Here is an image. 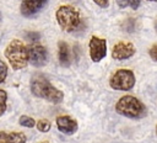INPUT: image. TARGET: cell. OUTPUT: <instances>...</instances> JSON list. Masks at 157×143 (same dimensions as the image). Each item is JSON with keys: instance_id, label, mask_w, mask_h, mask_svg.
Listing matches in <instances>:
<instances>
[{"instance_id": "cell-1", "label": "cell", "mask_w": 157, "mask_h": 143, "mask_svg": "<svg viewBox=\"0 0 157 143\" xmlns=\"http://www.w3.org/2000/svg\"><path fill=\"white\" fill-rule=\"evenodd\" d=\"M31 92L39 99H43L52 104H59L64 99V92L56 89L49 80L42 74H37L31 79Z\"/></svg>"}, {"instance_id": "cell-2", "label": "cell", "mask_w": 157, "mask_h": 143, "mask_svg": "<svg viewBox=\"0 0 157 143\" xmlns=\"http://www.w3.org/2000/svg\"><path fill=\"white\" fill-rule=\"evenodd\" d=\"M115 111L124 117L134 118V120L144 118L147 116L148 112L145 104L132 95L121 96L115 104Z\"/></svg>"}, {"instance_id": "cell-3", "label": "cell", "mask_w": 157, "mask_h": 143, "mask_svg": "<svg viewBox=\"0 0 157 143\" xmlns=\"http://www.w3.org/2000/svg\"><path fill=\"white\" fill-rule=\"evenodd\" d=\"M5 58L7 59L10 67L13 70H20L27 67L28 64V54H27V46L21 39H12L7 44L4 51Z\"/></svg>"}, {"instance_id": "cell-4", "label": "cell", "mask_w": 157, "mask_h": 143, "mask_svg": "<svg viewBox=\"0 0 157 143\" xmlns=\"http://www.w3.org/2000/svg\"><path fill=\"white\" fill-rule=\"evenodd\" d=\"M55 18L60 28L65 32H75L80 30L82 18L80 12L71 5H61L55 11Z\"/></svg>"}, {"instance_id": "cell-5", "label": "cell", "mask_w": 157, "mask_h": 143, "mask_svg": "<svg viewBox=\"0 0 157 143\" xmlns=\"http://www.w3.org/2000/svg\"><path fill=\"white\" fill-rule=\"evenodd\" d=\"M135 74L132 73V70L130 69H118L115 70L110 79H109V86L114 90H119V91H128L131 90L135 85Z\"/></svg>"}, {"instance_id": "cell-6", "label": "cell", "mask_w": 157, "mask_h": 143, "mask_svg": "<svg viewBox=\"0 0 157 143\" xmlns=\"http://www.w3.org/2000/svg\"><path fill=\"white\" fill-rule=\"evenodd\" d=\"M90 58L93 63L101 62L107 55V41L98 36H92L88 42Z\"/></svg>"}, {"instance_id": "cell-7", "label": "cell", "mask_w": 157, "mask_h": 143, "mask_svg": "<svg viewBox=\"0 0 157 143\" xmlns=\"http://www.w3.org/2000/svg\"><path fill=\"white\" fill-rule=\"evenodd\" d=\"M27 54H28V63L33 67L40 68L47 64L48 62V52L47 48L42 44H32L27 47Z\"/></svg>"}, {"instance_id": "cell-8", "label": "cell", "mask_w": 157, "mask_h": 143, "mask_svg": "<svg viewBox=\"0 0 157 143\" xmlns=\"http://www.w3.org/2000/svg\"><path fill=\"white\" fill-rule=\"evenodd\" d=\"M136 53V48L131 42L119 41L112 48V58L115 60H125Z\"/></svg>"}, {"instance_id": "cell-9", "label": "cell", "mask_w": 157, "mask_h": 143, "mask_svg": "<svg viewBox=\"0 0 157 143\" xmlns=\"http://www.w3.org/2000/svg\"><path fill=\"white\" fill-rule=\"evenodd\" d=\"M55 122H56L58 129H59L61 133L67 134V136L74 134V133L77 131V128H78L77 121H76L75 118H72L71 116H69V115L58 116L56 120H55Z\"/></svg>"}, {"instance_id": "cell-10", "label": "cell", "mask_w": 157, "mask_h": 143, "mask_svg": "<svg viewBox=\"0 0 157 143\" xmlns=\"http://www.w3.org/2000/svg\"><path fill=\"white\" fill-rule=\"evenodd\" d=\"M48 0H22L20 5L21 15L25 17H31L38 14L47 4Z\"/></svg>"}, {"instance_id": "cell-11", "label": "cell", "mask_w": 157, "mask_h": 143, "mask_svg": "<svg viewBox=\"0 0 157 143\" xmlns=\"http://www.w3.org/2000/svg\"><path fill=\"white\" fill-rule=\"evenodd\" d=\"M58 59L59 64L64 68H67L71 64V52L65 41H59L58 43Z\"/></svg>"}, {"instance_id": "cell-12", "label": "cell", "mask_w": 157, "mask_h": 143, "mask_svg": "<svg viewBox=\"0 0 157 143\" xmlns=\"http://www.w3.org/2000/svg\"><path fill=\"white\" fill-rule=\"evenodd\" d=\"M27 137L22 132L0 131V143H26Z\"/></svg>"}, {"instance_id": "cell-13", "label": "cell", "mask_w": 157, "mask_h": 143, "mask_svg": "<svg viewBox=\"0 0 157 143\" xmlns=\"http://www.w3.org/2000/svg\"><path fill=\"white\" fill-rule=\"evenodd\" d=\"M18 123H20V126L26 127V128H32V127L36 126V121H34V118H32L31 116H27V115H22V116H20V118H18Z\"/></svg>"}, {"instance_id": "cell-14", "label": "cell", "mask_w": 157, "mask_h": 143, "mask_svg": "<svg viewBox=\"0 0 157 143\" xmlns=\"http://www.w3.org/2000/svg\"><path fill=\"white\" fill-rule=\"evenodd\" d=\"M36 127H37V129H38L39 132L47 133V132H49V129H50V127H52V123H50V121H48L47 118H42V120L36 121Z\"/></svg>"}, {"instance_id": "cell-15", "label": "cell", "mask_w": 157, "mask_h": 143, "mask_svg": "<svg viewBox=\"0 0 157 143\" xmlns=\"http://www.w3.org/2000/svg\"><path fill=\"white\" fill-rule=\"evenodd\" d=\"M7 108V92L0 89V117L6 112Z\"/></svg>"}, {"instance_id": "cell-16", "label": "cell", "mask_w": 157, "mask_h": 143, "mask_svg": "<svg viewBox=\"0 0 157 143\" xmlns=\"http://www.w3.org/2000/svg\"><path fill=\"white\" fill-rule=\"evenodd\" d=\"M121 28L125 32H130V33L134 32L135 28H136V21H135V18H128L126 21H124L123 25H121Z\"/></svg>"}, {"instance_id": "cell-17", "label": "cell", "mask_w": 157, "mask_h": 143, "mask_svg": "<svg viewBox=\"0 0 157 143\" xmlns=\"http://www.w3.org/2000/svg\"><path fill=\"white\" fill-rule=\"evenodd\" d=\"M118 5L120 7H126L130 6L131 9L136 10L140 6V0H118Z\"/></svg>"}, {"instance_id": "cell-18", "label": "cell", "mask_w": 157, "mask_h": 143, "mask_svg": "<svg viewBox=\"0 0 157 143\" xmlns=\"http://www.w3.org/2000/svg\"><path fill=\"white\" fill-rule=\"evenodd\" d=\"M7 78V65L4 60L0 59V84L4 83Z\"/></svg>"}, {"instance_id": "cell-19", "label": "cell", "mask_w": 157, "mask_h": 143, "mask_svg": "<svg viewBox=\"0 0 157 143\" xmlns=\"http://www.w3.org/2000/svg\"><path fill=\"white\" fill-rule=\"evenodd\" d=\"M26 38H27V41H29V42H38V41L40 39V33H39V32H33V31H31V32H27V33H26Z\"/></svg>"}, {"instance_id": "cell-20", "label": "cell", "mask_w": 157, "mask_h": 143, "mask_svg": "<svg viewBox=\"0 0 157 143\" xmlns=\"http://www.w3.org/2000/svg\"><path fill=\"white\" fill-rule=\"evenodd\" d=\"M148 54H150V57L152 58V60L157 62V44L152 46V47L148 49Z\"/></svg>"}, {"instance_id": "cell-21", "label": "cell", "mask_w": 157, "mask_h": 143, "mask_svg": "<svg viewBox=\"0 0 157 143\" xmlns=\"http://www.w3.org/2000/svg\"><path fill=\"white\" fill-rule=\"evenodd\" d=\"M97 6H99V7H102V9H105V7H108V5H109V0H92Z\"/></svg>"}, {"instance_id": "cell-22", "label": "cell", "mask_w": 157, "mask_h": 143, "mask_svg": "<svg viewBox=\"0 0 157 143\" xmlns=\"http://www.w3.org/2000/svg\"><path fill=\"white\" fill-rule=\"evenodd\" d=\"M155 31H156V33H157V21L155 22Z\"/></svg>"}, {"instance_id": "cell-23", "label": "cell", "mask_w": 157, "mask_h": 143, "mask_svg": "<svg viewBox=\"0 0 157 143\" xmlns=\"http://www.w3.org/2000/svg\"><path fill=\"white\" fill-rule=\"evenodd\" d=\"M40 143H49L48 141H43V142H40Z\"/></svg>"}, {"instance_id": "cell-24", "label": "cell", "mask_w": 157, "mask_h": 143, "mask_svg": "<svg viewBox=\"0 0 157 143\" xmlns=\"http://www.w3.org/2000/svg\"><path fill=\"white\" fill-rule=\"evenodd\" d=\"M156 134H157V125H156Z\"/></svg>"}, {"instance_id": "cell-25", "label": "cell", "mask_w": 157, "mask_h": 143, "mask_svg": "<svg viewBox=\"0 0 157 143\" xmlns=\"http://www.w3.org/2000/svg\"><path fill=\"white\" fill-rule=\"evenodd\" d=\"M0 21H1V12H0Z\"/></svg>"}, {"instance_id": "cell-26", "label": "cell", "mask_w": 157, "mask_h": 143, "mask_svg": "<svg viewBox=\"0 0 157 143\" xmlns=\"http://www.w3.org/2000/svg\"><path fill=\"white\" fill-rule=\"evenodd\" d=\"M148 1H157V0H148Z\"/></svg>"}]
</instances>
